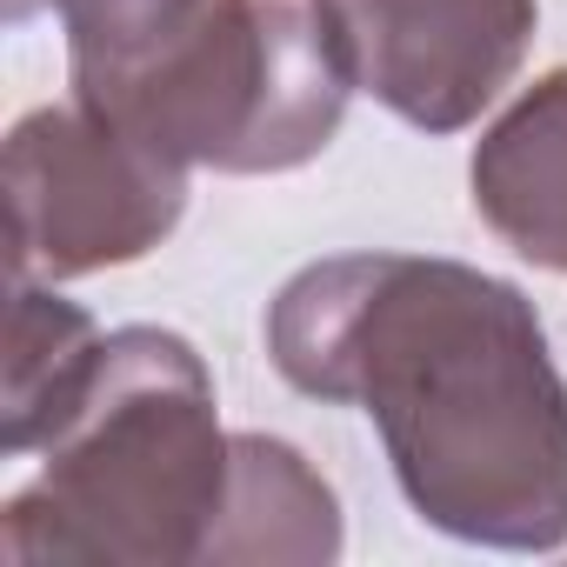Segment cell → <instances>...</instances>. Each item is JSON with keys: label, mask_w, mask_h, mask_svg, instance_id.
I'll use <instances>...</instances> for the list:
<instances>
[{"label": "cell", "mask_w": 567, "mask_h": 567, "mask_svg": "<svg viewBox=\"0 0 567 567\" xmlns=\"http://www.w3.org/2000/svg\"><path fill=\"white\" fill-rule=\"evenodd\" d=\"M280 381L361 408L408 507L501 554L567 540V381L534 301L441 254H334L267 308Z\"/></svg>", "instance_id": "6da1fadb"}, {"label": "cell", "mask_w": 567, "mask_h": 567, "mask_svg": "<svg viewBox=\"0 0 567 567\" xmlns=\"http://www.w3.org/2000/svg\"><path fill=\"white\" fill-rule=\"evenodd\" d=\"M354 94L421 134L474 127L514 87L540 0H308Z\"/></svg>", "instance_id": "5b68a950"}, {"label": "cell", "mask_w": 567, "mask_h": 567, "mask_svg": "<svg viewBox=\"0 0 567 567\" xmlns=\"http://www.w3.org/2000/svg\"><path fill=\"white\" fill-rule=\"evenodd\" d=\"M474 214L534 267L567 274V68L540 74L467 161Z\"/></svg>", "instance_id": "8992f818"}, {"label": "cell", "mask_w": 567, "mask_h": 567, "mask_svg": "<svg viewBox=\"0 0 567 567\" xmlns=\"http://www.w3.org/2000/svg\"><path fill=\"white\" fill-rule=\"evenodd\" d=\"M341 554V501L301 447L234 434V494L207 567H328Z\"/></svg>", "instance_id": "52a82bcc"}, {"label": "cell", "mask_w": 567, "mask_h": 567, "mask_svg": "<svg viewBox=\"0 0 567 567\" xmlns=\"http://www.w3.org/2000/svg\"><path fill=\"white\" fill-rule=\"evenodd\" d=\"M61 14L74 101L154 154L288 174L348 114V68L295 0H41Z\"/></svg>", "instance_id": "7a4b0ae2"}, {"label": "cell", "mask_w": 567, "mask_h": 567, "mask_svg": "<svg viewBox=\"0 0 567 567\" xmlns=\"http://www.w3.org/2000/svg\"><path fill=\"white\" fill-rule=\"evenodd\" d=\"M187 207V167L101 121L94 107H34L8 134L14 274L74 280L154 254Z\"/></svg>", "instance_id": "277c9868"}, {"label": "cell", "mask_w": 567, "mask_h": 567, "mask_svg": "<svg viewBox=\"0 0 567 567\" xmlns=\"http://www.w3.org/2000/svg\"><path fill=\"white\" fill-rule=\"evenodd\" d=\"M34 8H41V0H8V21H28Z\"/></svg>", "instance_id": "9c48e42d"}, {"label": "cell", "mask_w": 567, "mask_h": 567, "mask_svg": "<svg viewBox=\"0 0 567 567\" xmlns=\"http://www.w3.org/2000/svg\"><path fill=\"white\" fill-rule=\"evenodd\" d=\"M101 354V328L87 308L61 301L54 280L14 274V308H8V381H0V447L41 454L54 427L68 421L87 368Z\"/></svg>", "instance_id": "ba28073f"}, {"label": "cell", "mask_w": 567, "mask_h": 567, "mask_svg": "<svg viewBox=\"0 0 567 567\" xmlns=\"http://www.w3.org/2000/svg\"><path fill=\"white\" fill-rule=\"evenodd\" d=\"M41 454L48 467L0 507V554L14 567H207L234 494V434L207 361L181 334H101Z\"/></svg>", "instance_id": "3957f363"}]
</instances>
